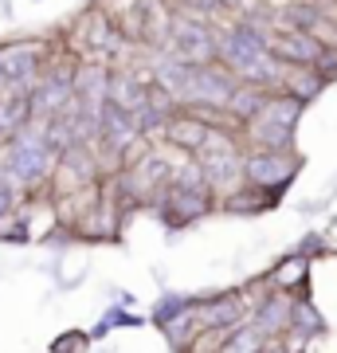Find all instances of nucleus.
<instances>
[{
  "mask_svg": "<svg viewBox=\"0 0 337 353\" xmlns=\"http://www.w3.org/2000/svg\"><path fill=\"white\" fill-rule=\"evenodd\" d=\"M271 55H275L283 67H314L318 55H322V43H318L310 32L278 28L275 36H271Z\"/></svg>",
  "mask_w": 337,
  "mask_h": 353,
  "instance_id": "nucleus-11",
  "label": "nucleus"
},
{
  "mask_svg": "<svg viewBox=\"0 0 337 353\" xmlns=\"http://www.w3.org/2000/svg\"><path fill=\"white\" fill-rule=\"evenodd\" d=\"M267 99H271V90L247 87V83H236V90H232V99H227V106H224L227 126H232V130H243L251 118L263 110V102H267Z\"/></svg>",
  "mask_w": 337,
  "mask_h": 353,
  "instance_id": "nucleus-12",
  "label": "nucleus"
},
{
  "mask_svg": "<svg viewBox=\"0 0 337 353\" xmlns=\"http://www.w3.org/2000/svg\"><path fill=\"white\" fill-rule=\"evenodd\" d=\"M188 306H192V294H185V290H161V299L153 303V310H150L145 322H153V326L161 330V326H169L176 314H185Z\"/></svg>",
  "mask_w": 337,
  "mask_h": 353,
  "instance_id": "nucleus-18",
  "label": "nucleus"
},
{
  "mask_svg": "<svg viewBox=\"0 0 337 353\" xmlns=\"http://www.w3.org/2000/svg\"><path fill=\"white\" fill-rule=\"evenodd\" d=\"M24 201H28L24 189H20V185H12L8 176L0 173V224H4V220H12V216L24 208Z\"/></svg>",
  "mask_w": 337,
  "mask_h": 353,
  "instance_id": "nucleus-20",
  "label": "nucleus"
},
{
  "mask_svg": "<svg viewBox=\"0 0 337 353\" xmlns=\"http://www.w3.org/2000/svg\"><path fill=\"white\" fill-rule=\"evenodd\" d=\"M192 303H196V294H192ZM196 334H200V322H196V310L188 306L185 314H176L169 326H161V338L169 341V350L173 353H185L192 341H196Z\"/></svg>",
  "mask_w": 337,
  "mask_h": 353,
  "instance_id": "nucleus-16",
  "label": "nucleus"
},
{
  "mask_svg": "<svg viewBox=\"0 0 337 353\" xmlns=\"http://www.w3.org/2000/svg\"><path fill=\"white\" fill-rule=\"evenodd\" d=\"M329 252V243H325V232L322 228H310V232H302V240L294 243V255H302V259H322V255Z\"/></svg>",
  "mask_w": 337,
  "mask_h": 353,
  "instance_id": "nucleus-22",
  "label": "nucleus"
},
{
  "mask_svg": "<svg viewBox=\"0 0 337 353\" xmlns=\"http://www.w3.org/2000/svg\"><path fill=\"white\" fill-rule=\"evenodd\" d=\"M200 169V181L204 189L216 196V204L232 196V192L243 185V138L239 130H227V126H216L204 141V150L192 157Z\"/></svg>",
  "mask_w": 337,
  "mask_h": 353,
  "instance_id": "nucleus-2",
  "label": "nucleus"
},
{
  "mask_svg": "<svg viewBox=\"0 0 337 353\" xmlns=\"http://www.w3.org/2000/svg\"><path fill=\"white\" fill-rule=\"evenodd\" d=\"M271 208H275V201L247 189V185H239L232 196H224V201L216 204V212H227V216H263V212H271Z\"/></svg>",
  "mask_w": 337,
  "mask_h": 353,
  "instance_id": "nucleus-15",
  "label": "nucleus"
},
{
  "mask_svg": "<svg viewBox=\"0 0 337 353\" xmlns=\"http://www.w3.org/2000/svg\"><path fill=\"white\" fill-rule=\"evenodd\" d=\"M306 279H310V259H302V255L290 252L287 259H278L267 275H263V283L275 290H287V294H302L306 290Z\"/></svg>",
  "mask_w": 337,
  "mask_h": 353,
  "instance_id": "nucleus-13",
  "label": "nucleus"
},
{
  "mask_svg": "<svg viewBox=\"0 0 337 353\" xmlns=\"http://www.w3.org/2000/svg\"><path fill=\"white\" fill-rule=\"evenodd\" d=\"M51 169H55V153L43 141V122H28L4 150H0V173L12 185L24 189V196L48 192Z\"/></svg>",
  "mask_w": 337,
  "mask_h": 353,
  "instance_id": "nucleus-1",
  "label": "nucleus"
},
{
  "mask_svg": "<svg viewBox=\"0 0 337 353\" xmlns=\"http://www.w3.org/2000/svg\"><path fill=\"white\" fill-rule=\"evenodd\" d=\"M325 318H322V310L306 299V294H294V303H290V326H287V345L290 350H310V341H318V338H325Z\"/></svg>",
  "mask_w": 337,
  "mask_h": 353,
  "instance_id": "nucleus-10",
  "label": "nucleus"
},
{
  "mask_svg": "<svg viewBox=\"0 0 337 353\" xmlns=\"http://www.w3.org/2000/svg\"><path fill=\"white\" fill-rule=\"evenodd\" d=\"M302 173V150H247L243 145V185L271 201H283Z\"/></svg>",
  "mask_w": 337,
  "mask_h": 353,
  "instance_id": "nucleus-4",
  "label": "nucleus"
},
{
  "mask_svg": "<svg viewBox=\"0 0 337 353\" xmlns=\"http://www.w3.org/2000/svg\"><path fill=\"white\" fill-rule=\"evenodd\" d=\"M192 310H196L200 330H224V334H232V330H239L243 322H247L251 294H243V290H216V294H196Z\"/></svg>",
  "mask_w": 337,
  "mask_h": 353,
  "instance_id": "nucleus-7",
  "label": "nucleus"
},
{
  "mask_svg": "<svg viewBox=\"0 0 337 353\" xmlns=\"http://www.w3.org/2000/svg\"><path fill=\"white\" fill-rule=\"evenodd\" d=\"M36 4H39V0H36Z\"/></svg>",
  "mask_w": 337,
  "mask_h": 353,
  "instance_id": "nucleus-25",
  "label": "nucleus"
},
{
  "mask_svg": "<svg viewBox=\"0 0 337 353\" xmlns=\"http://www.w3.org/2000/svg\"><path fill=\"white\" fill-rule=\"evenodd\" d=\"M302 353H306V350H302Z\"/></svg>",
  "mask_w": 337,
  "mask_h": 353,
  "instance_id": "nucleus-26",
  "label": "nucleus"
},
{
  "mask_svg": "<svg viewBox=\"0 0 337 353\" xmlns=\"http://www.w3.org/2000/svg\"><path fill=\"white\" fill-rule=\"evenodd\" d=\"M263 353H298V350H290L287 341H267V345H263Z\"/></svg>",
  "mask_w": 337,
  "mask_h": 353,
  "instance_id": "nucleus-24",
  "label": "nucleus"
},
{
  "mask_svg": "<svg viewBox=\"0 0 337 353\" xmlns=\"http://www.w3.org/2000/svg\"><path fill=\"white\" fill-rule=\"evenodd\" d=\"M32 240L36 236H32V212L28 208H20L12 220L0 224V243H32Z\"/></svg>",
  "mask_w": 337,
  "mask_h": 353,
  "instance_id": "nucleus-19",
  "label": "nucleus"
},
{
  "mask_svg": "<svg viewBox=\"0 0 337 353\" xmlns=\"http://www.w3.org/2000/svg\"><path fill=\"white\" fill-rule=\"evenodd\" d=\"M90 334L87 330H63L59 338H51L48 353H90Z\"/></svg>",
  "mask_w": 337,
  "mask_h": 353,
  "instance_id": "nucleus-21",
  "label": "nucleus"
},
{
  "mask_svg": "<svg viewBox=\"0 0 337 353\" xmlns=\"http://www.w3.org/2000/svg\"><path fill=\"white\" fill-rule=\"evenodd\" d=\"M0 63H4V83H8V90H32L51 63V48L39 43V39L0 43Z\"/></svg>",
  "mask_w": 337,
  "mask_h": 353,
  "instance_id": "nucleus-6",
  "label": "nucleus"
},
{
  "mask_svg": "<svg viewBox=\"0 0 337 353\" xmlns=\"http://www.w3.org/2000/svg\"><path fill=\"white\" fill-rule=\"evenodd\" d=\"M212 122L208 118H200V114L192 110H176L169 122H165L161 130V145H169L173 153H181V157H196L200 150H204V141H208V134H212Z\"/></svg>",
  "mask_w": 337,
  "mask_h": 353,
  "instance_id": "nucleus-9",
  "label": "nucleus"
},
{
  "mask_svg": "<svg viewBox=\"0 0 337 353\" xmlns=\"http://www.w3.org/2000/svg\"><path fill=\"white\" fill-rule=\"evenodd\" d=\"M278 90H283V94H290V99H298L302 106H310V102H318L325 94V79L318 75L314 67H287V71H283Z\"/></svg>",
  "mask_w": 337,
  "mask_h": 353,
  "instance_id": "nucleus-14",
  "label": "nucleus"
},
{
  "mask_svg": "<svg viewBox=\"0 0 337 353\" xmlns=\"http://www.w3.org/2000/svg\"><path fill=\"white\" fill-rule=\"evenodd\" d=\"M141 326H145V318L134 314L130 306H118V303H114V306H106V310H102L99 326L87 330V334H90V341H102L110 330H141Z\"/></svg>",
  "mask_w": 337,
  "mask_h": 353,
  "instance_id": "nucleus-17",
  "label": "nucleus"
},
{
  "mask_svg": "<svg viewBox=\"0 0 337 353\" xmlns=\"http://www.w3.org/2000/svg\"><path fill=\"white\" fill-rule=\"evenodd\" d=\"M263 287H267V283H263ZM290 303H294V294L267 287L263 294L251 299L247 326L255 330L263 341H283V338H287V326H290Z\"/></svg>",
  "mask_w": 337,
  "mask_h": 353,
  "instance_id": "nucleus-8",
  "label": "nucleus"
},
{
  "mask_svg": "<svg viewBox=\"0 0 337 353\" xmlns=\"http://www.w3.org/2000/svg\"><path fill=\"white\" fill-rule=\"evenodd\" d=\"M314 71L325 79V87H329V83H337V48H322V55H318Z\"/></svg>",
  "mask_w": 337,
  "mask_h": 353,
  "instance_id": "nucleus-23",
  "label": "nucleus"
},
{
  "mask_svg": "<svg viewBox=\"0 0 337 353\" xmlns=\"http://www.w3.org/2000/svg\"><path fill=\"white\" fill-rule=\"evenodd\" d=\"M306 106L298 99H290L283 90H271V99L263 102V110L239 130V138L247 150H298V122Z\"/></svg>",
  "mask_w": 337,
  "mask_h": 353,
  "instance_id": "nucleus-3",
  "label": "nucleus"
},
{
  "mask_svg": "<svg viewBox=\"0 0 337 353\" xmlns=\"http://www.w3.org/2000/svg\"><path fill=\"white\" fill-rule=\"evenodd\" d=\"M165 51H173L176 59L188 63V67L216 63V28L208 24V20H196V16L176 12L173 8V24H169Z\"/></svg>",
  "mask_w": 337,
  "mask_h": 353,
  "instance_id": "nucleus-5",
  "label": "nucleus"
}]
</instances>
